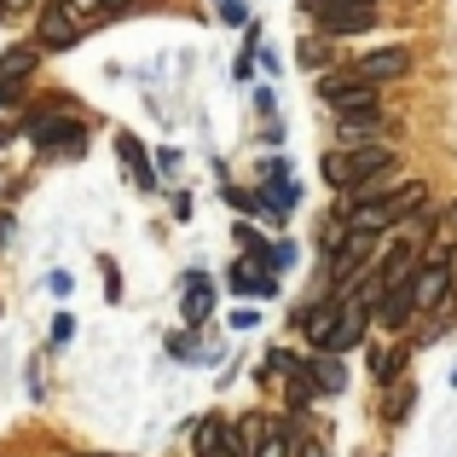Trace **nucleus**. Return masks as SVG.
<instances>
[{"label":"nucleus","mask_w":457,"mask_h":457,"mask_svg":"<svg viewBox=\"0 0 457 457\" xmlns=\"http://www.w3.org/2000/svg\"><path fill=\"white\" fill-rule=\"evenodd\" d=\"M365 319H370V302L359 295L353 307H342V312H336L330 336H324V353H347V347H359V342H365Z\"/></svg>","instance_id":"7"},{"label":"nucleus","mask_w":457,"mask_h":457,"mask_svg":"<svg viewBox=\"0 0 457 457\" xmlns=\"http://www.w3.org/2000/svg\"><path fill=\"white\" fill-rule=\"evenodd\" d=\"M272 435V423H267V411H249L244 423H237V446H249V457H255V446Z\"/></svg>","instance_id":"18"},{"label":"nucleus","mask_w":457,"mask_h":457,"mask_svg":"<svg viewBox=\"0 0 457 457\" xmlns=\"http://www.w3.org/2000/svg\"><path fill=\"white\" fill-rule=\"evenodd\" d=\"M0 12H6V0H0Z\"/></svg>","instance_id":"33"},{"label":"nucleus","mask_w":457,"mask_h":457,"mask_svg":"<svg viewBox=\"0 0 457 457\" xmlns=\"http://www.w3.org/2000/svg\"><path fill=\"white\" fill-rule=\"evenodd\" d=\"M319 99L330 104V111H370V104H377V81H365L359 70L353 76H324Z\"/></svg>","instance_id":"5"},{"label":"nucleus","mask_w":457,"mask_h":457,"mask_svg":"<svg viewBox=\"0 0 457 457\" xmlns=\"http://www.w3.org/2000/svg\"><path fill=\"white\" fill-rule=\"evenodd\" d=\"M232 435H237V428L226 423V417H203L197 435H191V452H197V457H214L220 446H232Z\"/></svg>","instance_id":"14"},{"label":"nucleus","mask_w":457,"mask_h":457,"mask_svg":"<svg viewBox=\"0 0 457 457\" xmlns=\"http://www.w3.org/2000/svg\"><path fill=\"white\" fill-rule=\"evenodd\" d=\"M452 290H457V272H452V261H446V255L423 261V267L411 272V295H417V312H435V307H446V302H452Z\"/></svg>","instance_id":"3"},{"label":"nucleus","mask_w":457,"mask_h":457,"mask_svg":"<svg viewBox=\"0 0 457 457\" xmlns=\"http://www.w3.org/2000/svg\"><path fill=\"white\" fill-rule=\"evenodd\" d=\"M440 237L457 244V203H446V214H440Z\"/></svg>","instance_id":"22"},{"label":"nucleus","mask_w":457,"mask_h":457,"mask_svg":"<svg viewBox=\"0 0 457 457\" xmlns=\"http://www.w3.org/2000/svg\"><path fill=\"white\" fill-rule=\"evenodd\" d=\"M319 23L330 35H353V29H370L377 23V0H353V6H324Z\"/></svg>","instance_id":"9"},{"label":"nucleus","mask_w":457,"mask_h":457,"mask_svg":"<svg viewBox=\"0 0 457 457\" xmlns=\"http://www.w3.org/2000/svg\"><path fill=\"white\" fill-rule=\"evenodd\" d=\"M377 128H382L377 104L370 111H336V139H347V145H365V134H377Z\"/></svg>","instance_id":"12"},{"label":"nucleus","mask_w":457,"mask_h":457,"mask_svg":"<svg viewBox=\"0 0 457 457\" xmlns=\"http://www.w3.org/2000/svg\"><path fill=\"white\" fill-rule=\"evenodd\" d=\"M423 203H428L423 179H400L388 197H377V203H365V209H353L347 220H353V226H370V232H394V226H405L417 209H423Z\"/></svg>","instance_id":"1"},{"label":"nucleus","mask_w":457,"mask_h":457,"mask_svg":"<svg viewBox=\"0 0 457 457\" xmlns=\"http://www.w3.org/2000/svg\"><path fill=\"white\" fill-rule=\"evenodd\" d=\"M267 272H272L267 255L237 261V267H232V290H237V295H272V278H267Z\"/></svg>","instance_id":"11"},{"label":"nucleus","mask_w":457,"mask_h":457,"mask_svg":"<svg viewBox=\"0 0 457 457\" xmlns=\"http://www.w3.org/2000/svg\"><path fill=\"white\" fill-rule=\"evenodd\" d=\"M81 457H111V452H81Z\"/></svg>","instance_id":"31"},{"label":"nucleus","mask_w":457,"mask_h":457,"mask_svg":"<svg viewBox=\"0 0 457 457\" xmlns=\"http://www.w3.org/2000/svg\"><path fill=\"white\" fill-rule=\"evenodd\" d=\"M70 336H76V319H70V312H58V319H53V342H70Z\"/></svg>","instance_id":"23"},{"label":"nucleus","mask_w":457,"mask_h":457,"mask_svg":"<svg viewBox=\"0 0 457 457\" xmlns=\"http://www.w3.org/2000/svg\"><path fill=\"white\" fill-rule=\"evenodd\" d=\"M76 41H81V23L70 18V6H64V0H46L41 29H35V46H46V53H70Z\"/></svg>","instance_id":"6"},{"label":"nucleus","mask_w":457,"mask_h":457,"mask_svg":"<svg viewBox=\"0 0 457 457\" xmlns=\"http://www.w3.org/2000/svg\"><path fill=\"white\" fill-rule=\"evenodd\" d=\"M104 6H111V12H128V6H134V0H104Z\"/></svg>","instance_id":"30"},{"label":"nucleus","mask_w":457,"mask_h":457,"mask_svg":"<svg viewBox=\"0 0 457 457\" xmlns=\"http://www.w3.org/2000/svg\"><path fill=\"white\" fill-rule=\"evenodd\" d=\"M302 457H330V452H324L319 440H307V446H302Z\"/></svg>","instance_id":"27"},{"label":"nucleus","mask_w":457,"mask_h":457,"mask_svg":"<svg viewBox=\"0 0 457 457\" xmlns=\"http://www.w3.org/2000/svg\"><path fill=\"white\" fill-rule=\"evenodd\" d=\"M382 168H394V151H388V145H353V151H330V156L319 162V174L330 179V186L353 191L359 179L382 174Z\"/></svg>","instance_id":"2"},{"label":"nucleus","mask_w":457,"mask_h":457,"mask_svg":"<svg viewBox=\"0 0 457 457\" xmlns=\"http://www.w3.org/2000/svg\"><path fill=\"white\" fill-rule=\"evenodd\" d=\"M35 58H41V46H6L0 53V81H23L35 70Z\"/></svg>","instance_id":"16"},{"label":"nucleus","mask_w":457,"mask_h":457,"mask_svg":"<svg viewBox=\"0 0 457 457\" xmlns=\"http://www.w3.org/2000/svg\"><path fill=\"white\" fill-rule=\"evenodd\" d=\"M64 6H70V18H76L81 29H87V23H99L104 12H111V6H104V0H64Z\"/></svg>","instance_id":"20"},{"label":"nucleus","mask_w":457,"mask_h":457,"mask_svg":"<svg viewBox=\"0 0 457 457\" xmlns=\"http://www.w3.org/2000/svg\"><path fill=\"white\" fill-rule=\"evenodd\" d=\"M452 388H457V370H452Z\"/></svg>","instance_id":"32"},{"label":"nucleus","mask_w":457,"mask_h":457,"mask_svg":"<svg viewBox=\"0 0 457 457\" xmlns=\"http://www.w3.org/2000/svg\"><path fill=\"white\" fill-rule=\"evenodd\" d=\"M23 134H29L41 151H53V156H76V151H81V139H87V128H81L76 116H35Z\"/></svg>","instance_id":"4"},{"label":"nucleus","mask_w":457,"mask_h":457,"mask_svg":"<svg viewBox=\"0 0 457 457\" xmlns=\"http://www.w3.org/2000/svg\"><path fill=\"white\" fill-rule=\"evenodd\" d=\"M12 244V220H6V214H0V249H6Z\"/></svg>","instance_id":"28"},{"label":"nucleus","mask_w":457,"mask_h":457,"mask_svg":"<svg viewBox=\"0 0 457 457\" xmlns=\"http://www.w3.org/2000/svg\"><path fill=\"white\" fill-rule=\"evenodd\" d=\"M116 151H122V162H128V174H134V186H139V191H162V174H156V162L145 156V145H139L134 134L116 139Z\"/></svg>","instance_id":"10"},{"label":"nucleus","mask_w":457,"mask_h":457,"mask_svg":"<svg viewBox=\"0 0 457 457\" xmlns=\"http://www.w3.org/2000/svg\"><path fill=\"white\" fill-rule=\"evenodd\" d=\"M307 377H312V388H319V394H342V388H347L342 353H319V359L307 365Z\"/></svg>","instance_id":"15"},{"label":"nucleus","mask_w":457,"mask_h":457,"mask_svg":"<svg viewBox=\"0 0 457 457\" xmlns=\"http://www.w3.org/2000/svg\"><path fill=\"white\" fill-rule=\"evenodd\" d=\"M35 6V0H6V12H29Z\"/></svg>","instance_id":"29"},{"label":"nucleus","mask_w":457,"mask_h":457,"mask_svg":"<svg viewBox=\"0 0 457 457\" xmlns=\"http://www.w3.org/2000/svg\"><path fill=\"white\" fill-rule=\"evenodd\" d=\"M220 18H226V23H249V12H244V0H220Z\"/></svg>","instance_id":"24"},{"label":"nucleus","mask_w":457,"mask_h":457,"mask_svg":"<svg viewBox=\"0 0 457 457\" xmlns=\"http://www.w3.org/2000/svg\"><path fill=\"white\" fill-rule=\"evenodd\" d=\"M353 70L365 81H394V76H405V70H411V46H377V53H365Z\"/></svg>","instance_id":"8"},{"label":"nucleus","mask_w":457,"mask_h":457,"mask_svg":"<svg viewBox=\"0 0 457 457\" xmlns=\"http://www.w3.org/2000/svg\"><path fill=\"white\" fill-rule=\"evenodd\" d=\"M417 405V388L411 382H394L388 388V405H382V417H388V423H405V411H411Z\"/></svg>","instance_id":"19"},{"label":"nucleus","mask_w":457,"mask_h":457,"mask_svg":"<svg viewBox=\"0 0 457 457\" xmlns=\"http://www.w3.org/2000/svg\"><path fill=\"white\" fill-rule=\"evenodd\" d=\"M261 209H267V214H290L295 209V186H290V179H267V186H261Z\"/></svg>","instance_id":"17"},{"label":"nucleus","mask_w":457,"mask_h":457,"mask_svg":"<svg viewBox=\"0 0 457 457\" xmlns=\"http://www.w3.org/2000/svg\"><path fill=\"white\" fill-rule=\"evenodd\" d=\"M179 307H186V324H203L214 312V284L203 278V272H191L186 278V295H179Z\"/></svg>","instance_id":"13"},{"label":"nucleus","mask_w":457,"mask_h":457,"mask_svg":"<svg viewBox=\"0 0 457 457\" xmlns=\"http://www.w3.org/2000/svg\"><path fill=\"white\" fill-rule=\"evenodd\" d=\"M6 104H18V81H0V111Z\"/></svg>","instance_id":"25"},{"label":"nucleus","mask_w":457,"mask_h":457,"mask_svg":"<svg viewBox=\"0 0 457 457\" xmlns=\"http://www.w3.org/2000/svg\"><path fill=\"white\" fill-rule=\"evenodd\" d=\"M290 452H295V435H284V428H278V435H267V440L255 446V457H290Z\"/></svg>","instance_id":"21"},{"label":"nucleus","mask_w":457,"mask_h":457,"mask_svg":"<svg viewBox=\"0 0 457 457\" xmlns=\"http://www.w3.org/2000/svg\"><path fill=\"white\" fill-rule=\"evenodd\" d=\"M312 12H324V6H353V0H307Z\"/></svg>","instance_id":"26"}]
</instances>
